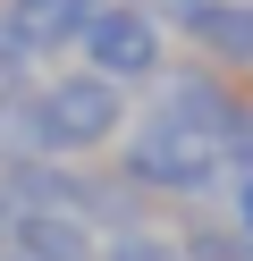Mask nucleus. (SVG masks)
Wrapping results in <instances>:
<instances>
[{"label": "nucleus", "mask_w": 253, "mask_h": 261, "mask_svg": "<svg viewBox=\"0 0 253 261\" xmlns=\"http://www.w3.org/2000/svg\"><path fill=\"white\" fill-rule=\"evenodd\" d=\"M110 169L127 177L135 194H152L160 211H177V202H219V186H228V169H219V143H211V135L169 126V118H144V110H135V126L118 135Z\"/></svg>", "instance_id": "1"}, {"label": "nucleus", "mask_w": 253, "mask_h": 261, "mask_svg": "<svg viewBox=\"0 0 253 261\" xmlns=\"http://www.w3.org/2000/svg\"><path fill=\"white\" fill-rule=\"evenodd\" d=\"M34 118H42V152L51 160H110L118 135L135 126V93H118L93 68H51L34 76Z\"/></svg>", "instance_id": "2"}, {"label": "nucleus", "mask_w": 253, "mask_h": 261, "mask_svg": "<svg viewBox=\"0 0 253 261\" xmlns=\"http://www.w3.org/2000/svg\"><path fill=\"white\" fill-rule=\"evenodd\" d=\"M169 17L152 9V0H93V17H84V34H76V68H93V76H110L118 93H144L152 76L169 68Z\"/></svg>", "instance_id": "3"}, {"label": "nucleus", "mask_w": 253, "mask_h": 261, "mask_svg": "<svg viewBox=\"0 0 253 261\" xmlns=\"http://www.w3.org/2000/svg\"><path fill=\"white\" fill-rule=\"evenodd\" d=\"M236 76H219V68H202V59H186V51H169V68L144 85V118H169V126H194V135H219V118L236 110Z\"/></svg>", "instance_id": "4"}, {"label": "nucleus", "mask_w": 253, "mask_h": 261, "mask_svg": "<svg viewBox=\"0 0 253 261\" xmlns=\"http://www.w3.org/2000/svg\"><path fill=\"white\" fill-rule=\"evenodd\" d=\"M169 42L186 59H202V68L253 85V0H194V9L169 17Z\"/></svg>", "instance_id": "5"}, {"label": "nucleus", "mask_w": 253, "mask_h": 261, "mask_svg": "<svg viewBox=\"0 0 253 261\" xmlns=\"http://www.w3.org/2000/svg\"><path fill=\"white\" fill-rule=\"evenodd\" d=\"M84 17H93V0H0V34H9L17 51L34 59V68H51V59H76Z\"/></svg>", "instance_id": "6"}, {"label": "nucleus", "mask_w": 253, "mask_h": 261, "mask_svg": "<svg viewBox=\"0 0 253 261\" xmlns=\"http://www.w3.org/2000/svg\"><path fill=\"white\" fill-rule=\"evenodd\" d=\"M67 211L76 219H93V236H127V227H152V194H135L118 169H101V160H76V194H67Z\"/></svg>", "instance_id": "7"}, {"label": "nucleus", "mask_w": 253, "mask_h": 261, "mask_svg": "<svg viewBox=\"0 0 253 261\" xmlns=\"http://www.w3.org/2000/svg\"><path fill=\"white\" fill-rule=\"evenodd\" d=\"M9 253L17 261H101V236L93 219L51 202V211H9Z\"/></svg>", "instance_id": "8"}, {"label": "nucleus", "mask_w": 253, "mask_h": 261, "mask_svg": "<svg viewBox=\"0 0 253 261\" xmlns=\"http://www.w3.org/2000/svg\"><path fill=\"white\" fill-rule=\"evenodd\" d=\"M160 227H169V244L186 261H245V236H236V219L219 202H177Z\"/></svg>", "instance_id": "9"}, {"label": "nucleus", "mask_w": 253, "mask_h": 261, "mask_svg": "<svg viewBox=\"0 0 253 261\" xmlns=\"http://www.w3.org/2000/svg\"><path fill=\"white\" fill-rule=\"evenodd\" d=\"M211 143H219V169H228V177H245V169H253V85L236 93V110L219 118V135H211Z\"/></svg>", "instance_id": "10"}, {"label": "nucleus", "mask_w": 253, "mask_h": 261, "mask_svg": "<svg viewBox=\"0 0 253 261\" xmlns=\"http://www.w3.org/2000/svg\"><path fill=\"white\" fill-rule=\"evenodd\" d=\"M101 261H186L177 244H169V227H127V236H101Z\"/></svg>", "instance_id": "11"}, {"label": "nucleus", "mask_w": 253, "mask_h": 261, "mask_svg": "<svg viewBox=\"0 0 253 261\" xmlns=\"http://www.w3.org/2000/svg\"><path fill=\"white\" fill-rule=\"evenodd\" d=\"M219 211H228V219H236V236L253 244V169H245V177H228V186H219Z\"/></svg>", "instance_id": "12"}, {"label": "nucleus", "mask_w": 253, "mask_h": 261, "mask_svg": "<svg viewBox=\"0 0 253 261\" xmlns=\"http://www.w3.org/2000/svg\"><path fill=\"white\" fill-rule=\"evenodd\" d=\"M26 76H42V68H34V59H26V51H17V42H9V34H0V93H9V85H26Z\"/></svg>", "instance_id": "13"}, {"label": "nucleus", "mask_w": 253, "mask_h": 261, "mask_svg": "<svg viewBox=\"0 0 253 261\" xmlns=\"http://www.w3.org/2000/svg\"><path fill=\"white\" fill-rule=\"evenodd\" d=\"M152 9H160V17H177V9H194V0H152Z\"/></svg>", "instance_id": "14"}, {"label": "nucleus", "mask_w": 253, "mask_h": 261, "mask_svg": "<svg viewBox=\"0 0 253 261\" xmlns=\"http://www.w3.org/2000/svg\"><path fill=\"white\" fill-rule=\"evenodd\" d=\"M0 253H9V202H0Z\"/></svg>", "instance_id": "15"}, {"label": "nucleus", "mask_w": 253, "mask_h": 261, "mask_svg": "<svg viewBox=\"0 0 253 261\" xmlns=\"http://www.w3.org/2000/svg\"><path fill=\"white\" fill-rule=\"evenodd\" d=\"M0 261H17V253H0Z\"/></svg>", "instance_id": "16"}]
</instances>
